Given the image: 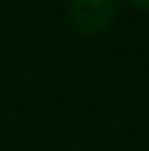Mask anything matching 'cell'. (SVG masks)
Wrapping results in <instances>:
<instances>
[{
  "mask_svg": "<svg viewBox=\"0 0 149 151\" xmlns=\"http://www.w3.org/2000/svg\"><path fill=\"white\" fill-rule=\"evenodd\" d=\"M115 16L112 0H77L69 5V19L80 32H101Z\"/></svg>",
  "mask_w": 149,
  "mask_h": 151,
  "instance_id": "cell-1",
  "label": "cell"
}]
</instances>
